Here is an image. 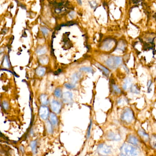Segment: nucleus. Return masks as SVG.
Listing matches in <instances>:
<instances>
[{
  "label": "nucleus",
  "instance_id": "34",
  "mask_svg": "<svg viewBox=\"0 0 156 156\" xmlns=\"http://www.w3.org/2000/svg\"><path fill=\"white\" fill-rule=\"evenodd\" d=\"M20 150H21L22 152H24V148L23 146H21L20 147Z\"/></svg>",
  "mask_w": 156,
  "mask_h": 156
},
{
  "label": "nucleus",
  "instance_id": "27",
  "mask_svg": "<svg viewBox=\"0 0 156 156\" xmlns=\"http://www.w3.org/2000/svg\"><path fill=\"white\" fill-rule=\"evenodd\" d=\"M131 92H132V93H136V94H138V93H139V91L138 90L137 87H135V86L133 87H131Z\"/></svg>",
  "mask_w": 156,
  "mask_h": 156
},
{
  "label": "nucleus",
  "instance_id": "17",
  "mask_svg": "<svg viewBox=\"0 0 156 156\" xmlns=\"http://www.w3.org/2000/svg\"><path fill=\"white\" fill-rule=\"evenodd\" d=\"M45 69L42 67H39L36 70V73L39 76H44L45 73Z\"/></svg>",
  "mask_w": 156,
  "mask_h": 156
},
{
  "label": "nucleus",
  "instance_id": "36",
  "mask_svg": "<svg viewBox=\"0 0 156 156\" xmlns=\"http://www.w3.org/2000/svg\"><path fill=\"white\" fill-rule=\"evenodd\" d=\"M120 156H126L125 155H124V154H123V153H121L120 154Z\"/></svg>",
  "mask_w": 156,
  "mask_h": 156
},
{
  "label": "nucleus",
  "instance_id": "25",
  "mask_svg": "<svg viewBox=\"0 0 156 156\" xmlns=\"http://www.w3.org/2000/svg\"><path fill=\"white\" fill-rule=\"evenodd\" d=\"M151 145H152L154 147V148L155 147V145H156V136H152V137H151Z\"/></svg>",
  "mask_w": 156,
  "mask_h": 156
},
{
  "label": "nucleus",
  "instance_id": "20",
  "mask_svg": "<svg viewBox=\"0 0 156 156\" xmlns=\"http://www.w3.org/2000/svg\"><path fill=\"white\" fill-rule=\"evenodd\" d=\"M97 66L98 67V68H99L100 69H101L102 71L105 74H108L109 73V70H108V69H107V68H106V67H104V66H102V65H101L100 64H97Z\"/></svg>",
  "mask_w": 156,
  "mask_h": 156
},
{
  "label": "nucleus",
  "instance_id": "31",
  "mask_svg": "<svg viewBox=\"0 0 156 156\" xmlns=\"http://www.w3.org/2000/svg\"><path fill=\"white\" fill-rule=\"evenodd\" d=\"M41 31L45 35H46L48 34V29H47L45 27H42L41 28Z\"/></svg>",
  "mask_w": 156,
  "mask_h": 156
},
{
  "label": "nucleus",
  "instance_id": "22",
  "mask_svg": "<svg viewBox=\"0 0 156 156\" xmlns=\"http://www.w3.org/2000/svg\"><path fill=\"white\" fill-rule=\"evenodd\" d=\"M2 106H3V108L5 110H8L9 109V108H10L9 104L6 101H3V103H2Z\"/></svg>",
  "mask_w": 156,
  "mask_h": 156
},
{
  "label": "nucleus",
  "instance_id": "10",
  "mask_svg": "<svg viewBox=\"0 0 156 156\" xmlns=\"http://www.w3.org/2000/svg\"><path fill=\"white\" fill-rule=\"evenodd\" d=\"M30 146L32 152L34 154L37 153V148H38V141L37 140H34L31 141L30 143Z\"/></svg>",
  "mask_w": 156,
  "mask_h": 156
},
{
  "label": "nucleus",
  "instance_id": "6",
  "mask_svg": "<svg viewBox=\"0 0 156 156\" xmlns=\"http://www.w3.org/2000/svg\"><path fill=\"white\" fill-rule=\"evenodd\" d=\"M98 152L102 155H107L111 152V147L109 145L104 144H102L98 146Z\"/></svg>",
  "mask_w": 156,
  "mask_h": 156
},
{
  "label": "nucleus",
  "instance_id": "33",
  "mask_svg": "<svg viewBox=\"0 0 156 156\" xmlns=\"http://www.w3.org/2000/svg\"><path fill=\"white\" fill-rule=\"evenodd\" d=\"M75 12H72L71 13L69 14V16L71 17V18H72V19L74 17H75Z\"/></svg>",
  "mask_w": 156,
  "mask_h": 156
},
{
  "label": "nucleus",
  "instance_id": "21",
  "mask_svg": "<svg viewBox=\"0 0 156 156\" xmlns=\"http://www.w3.org/2000/svg\"><path fill=\"white\" fill-rule=\"evenodd\" d=\"M54 94L56 98H61V95H61V89L59 88H56Z\"/></svg>",
  "mask_w": 156,
  "mask_h": 156
},
{
  "label": "nucleus",
  "instance_id": "18",
  "mask_svg": "<svg viewBox=\"0 0 156 156\" xmlns=\"http://www.w3.org/2000/svg\"><path fill=\"white\" fill-rule=\"evenodd\" d=\"M80 75L78 73H75L72 77V84H74L77 82V81L79 79Z\"/></svg>",
  "mask_w": 156,
  "mask_h": 156
},
{
  "label": "nucleus",
  "instance_id": "1",
  "mask_svg": "<svg viewBox=\"0 0 156 156\" xmlns=\"http://www.w3.org/2000/svg\"><path fill=\"white\" fill-rule=\"evenodd\" d=\"M122 153L126 156H135L139 153L137 148L131 145L124 144L121 147Z\"/></svg>",
  "mask_w": 156,
  "mask_h": 156
},
{
  "label": "nucleus",
  "instance_id": "14",
  "mask_svg": "<svg viewBox=\"0 0 156 156\" xmlns=\"http://www.w3.org/2000/svg\"><path fill=\"white\" fill-rule=\"evenodd\" d=\"M131 86H132L131 80L129 78H126L125 80L124 84L123 85V89L124 90H127L129 88H130V87H131Z\"/></svg>",
  "mask_w": 156,
  "mask_h": 156
},
{
  "label": "nucleus",
  "instance_id": "26",
  "mask_svg": "<svg viewBox=\"0 0 156 156\" xmlns=\"http://www.w3.org/2000/svg\"><path fill=\"white\" fill-rule=\"evenodd\" d=\"M75 24V23H74V22H68L66 24L61 25V26H72V25Z\"/></svg>",
  "mask_w": 156,
  "mask_h": 156
},
{
  "label": "nucleus",
  "instance_id": "3",
  "mask_svg": "<svg viewBox=\"0 0 156 156\" xmlns=\"http://www.w3.org/2000/svg\"><path fill=\"white\" fill-rule=\"evenodd\" d=\"M122 63V58L118 56H112L106 61V65L110 68H115Z\"/></svg>",
  "mask_w": 156,
  "mask_h": 156
},
{
  "label": "nucleus",
  "instance_id": "4",
  "mask_svg": "<svg viewBox=\"0 0 156 156\" xmlns=\"http://www.w3.org/2000/svg\"><path fill=\"white\" fill-rule=\"evenodd\" d=\"M50 114V109L47 106H41L39 109V115L40 118L44 121L47 120Z\"/></svg>",
  "mask_w": 156,
  "mask_h": 156
},
{
  "label": "nucleus",
  "instance_id": "30",
  "mask_svg": "<svg viewBox=\"0 0 156 156\" xmlns=\"http://www.w3.org/2000/svg\"><path fill=\"white\" fill-rule=\"evenodd\" d=\"M113 89H114L115 92H116L117 93H120L121 91H120V89L116 85H113Z\"/></svg>",
  "mask_w": 156,
  "mask_h": 156
},
{
  "label": "nucleus",
  "instance_id": "32",
  "mask_svg": "<svg viewBox=\"0 0 156 156\" xmlns=\"http://www.w3.org/2000/svg\"><path fill=\"white\" fill-rule=\"evenodd\" d=\"M92 122L91 121V122H90V125H89V128H88V130H87V138H89V136H90V130H91V125H92Z\"/></svg>",
  "mask_w": 156,
  "mask_h": 156
},
{
  "label": "nucleus",
  "instance_id": "11",
  "mask_svg": "<svg viewBox=\"0 0 156 156\" xmlns=\"http://www.w3.org/2000/svg\"><path fill=\"white\" fill-rule=\"evenodd\" d=\"M127 141L134 145H136L138 143V140L133 135H130L127 138Z\"/></svg>",
  "mask_w": 156,
  "mask_h": 156
},
{
  "label": "nucleus",
  "instance_id": "23",
  "mask_svg": "<svg viewBox=\"0 0 156 156\" xmlns=\"http://www.w3.org/2000/svg\"><path fill=\"white\" fill-rule=\"evenodd\" d=\"M40 62L43 65H45L48 63V58L47 57H42L40 59Z\"/></svg>",
  "mask_w": 156,
  "mask_h": 156
},
{
  "label": "nucleus",
  "instance_id": "29",
  "mask_svg": "<svg viewBox=\"0 0 156 156\" xmlns=\"http://www.w3.org/2000/svg\"><path fill=\"white\" fill-rule=\"evenodd\" d=\"M5 64L6 65V66L7 67H10V63H9V61H8V57L7 56H6L5 57Z\"/></svg>",
  "mask_w": 156,
  "mask_h": 156
},
{
  "label": "nucleus",
  "instance_id": "24",
  "mask_svg": "<svg viewBox=\"0 0 156 156\" xmlns=\"http://www.w3.org/2000/svg\"><path fill=\"white\" fill-rule=\"evenodd\" d=\"M46 52V50L45 48H41L38 49L37 50V54L39 55H42Z\"/></svg>",
  "mask_w": 156,
  "mask_h": 156
},
{
  "label": "nucleus",
  "instance_id": "12",
  "mask_svg": "<svg viewBox=\"0 0 156 156\" xmlns=\"http://www.w3.org/2000/svg\"><path fill=\"white\" fill-rule=\"evenodd\" d=\"M46 130L49 134H52L53 132V126L49 120H46L45 124Z\"/></svg>",
  "mask_w": 156,
  "mask_h": 156
},
{
  "label": "nucleus",
  "instance_id": "16",
  "mask_svg": "<svg viewBox=\"0 0 156 156\" xmlns=\"http://www.w3.org/2000/svg\"><path fill=\"white\" fill-rule=\"evenodd\" d=\"M138 133H139V135H140V137L142 138V139H143L145 141L148 140L149 136L147 135V134H146L143 130H139L138 131Z\"/></svg>",
  "mask_w": 156,
  "mask_h": 156
},
{
  "label": "nucleus",
  "instance_id": "8",
  "mask_svg": "<svg viewBox=\"0 0 156 156\" xmlns=\"http://www.w3.org/2000/svg\"><path fill=\"white\" fill-rule=\"evenodd\" d=\"M73 98L72 93L70 92H66L63 93L62 95L63 101L64 103H72Z\"/></svg>",
  "mask_w": 156,
  "mask_h": 156
},
{
  "label": "nucleus",
  "instance_id": "19",
  "mask_svg": "<svg viewBox=\"0 0 156 156\" xmlns=\"http://www.w3.org/2000/svg\"><path fill=\"white\" fill-rule=\"evenodd\" d=\"M80 71L84 72H88L90 73H93V69L91 67H82L80 69Z\"/></svg>",
  "mask_w": 156,
  "mask_h": 156
},
{
  "label": "nucleus",
  "instance_id": "15",
  "mask_svg": "<svg viewBox=\"0 0 156 156\" xmlns=\"http://www.w3.org/2000/svg\"><path fill=\"white\" fill-rule=\"evenodd\" d=\"M40 101L41 103L44 106H46L49 103V100H48L47 96L45 94H42L40 96Z\"/></svg>",
  "mask_w": 156,
  "mask_h": 156
},
{
  "label": "nucleus",
  "instance_id": "7",
  "mask_svg": "<svg viewBox=\"0 0 156 156\" xmlns=\"http://www.w3.org/2000/svg\"><path fill=\"white\" fill-rule=\"evenodd\" d=\"M106 138L110 140H120V136L119 134L113 131H108L106 134Z\"/></svg>",
  "mask_w": 156,
  "mask_h": 156
},
{
  "label": "nucleus",
  "instance_id": "9",
  "mask_svg": "<svg viewBox=\"0 0 156 156\" xmlns=\"http://www.w3.org/2000/svg\"><path fill=\"white\" fill-rule=\"evenodd\" d=\"M49 118V121L50 122V123L52 124L53 126L57 125L58 123V119L56 114H54L53 113H50Z\"/></svg>",
  "mask_w": 156,
  "mask_h": 156
},
{
  "label": "nucleus",
  "instance_id": "35",
  "mask_svg": "<svg viewBox=\"0 0 156 156\" xmlns=\"http://www.w3.org/2000/svg\"><path fill=\"white\" fill-rule=\"evenodd\" d=\"M152 84V83H151V81H149V82H148V89L150 88V87H151V85Z\"/></svg>",
  "mask_w": 156,
  "mask_h": 156
},
{
  "label": "nucleus",
  "instance_id": "5",
  "mask_svg": "<svg viewBox=\"0 0 156 156\" xmlns=\"http://www.w3.org/2000/svg\"><path fill=\"white\" fill-rule=\"evenodd\" d=\"M50 108L53 113L58 114L61 111V105L58 101L53 100L50 103Z\"/></svg>",
  "mask_w": 156,
  "mask_h": 156
},
{
  "label": "nucleus",
  "instance_id": "28",
  "mask_svg": "<svg viewBox=\"0 0 156 156\" xmlns=\"http://www.w3.org/2000/svg\"><path fill=\"white\" fill-rule=\"evenodd\" d=\"M65 86L68 89H72L73 88L75 87V85L74 84H68V83H66L65 84Z\"/></svg>",
  "mask_w": 156,
  "mask_h": 156
},
{
  "label": "nucleus",
  "instance_id": "2",
  "mask_svg": "<svg viewBox=\"0 0 156 156\" xmlns=\"http://www.w3.org/2000/svg\"><path fill=\"white\" fill-rule=\"evenodd\" d=\"M133 118V113L130 108H126L124 109L121 115V119L123 121L129 123L132 121Z\"/></svg>",
  "mask_w": 156,
  "mask_h": 156
},
{
  "label": "nucleus",
  "instance_id": "13",
  "mask_svg": "<svg viewBox=\"0 0 156 156\" xmlns=\"http://www.w3.org/2000/svg\"><path fill=\"white\" fill-rule=\"evenodd\" d=\"M114 45V40H108L106 41L105 44L103 45V48L105 50H109Z\"/></svg>",
  "mask_w": 156,
  "mask_h": 156
}]
</instances>
